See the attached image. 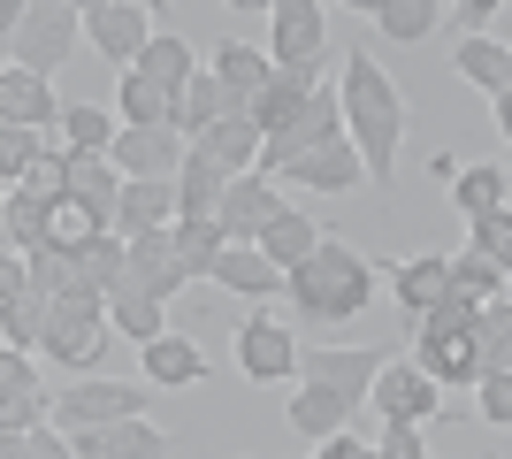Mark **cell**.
Listing matches in <instances>:
<instances>
[{
	"instance_id": "obj_1",
	"label": "cell",
	"mask_w": 512,
	"mask_h": 459,
	"mask_svg": "<svg viewBox=\"0 0 512 459\" xmlns=\"http://www.w3.org/2000/svg\"><path fill=\"white\" fill-rule=\"evenodd\" d=\"M337 100H344V138H352L360 161H367V184L390 192V184H398V146H406V123H413L406 92L390 85L367 54H344V92Z\"/></svg>"
},
{
	"instance_id": "obj_2",
	"label": "cell",
	"mask_w": 512,
	"mask_h": 459,
	"mask_svg": "<svg viewBox=\"0 0 512 459\" xmlns=\"http://www.w3.org/2000/svg\"><path fill=\"white\" fill-rule=\"evenodd\" d=\"M375 276H383V268L367 261V253H352L344 238H329L314 261L291 276L283 299L299 306V322H360L367 306H375Z\"/></svg>"
},
{
	"instance_id": "obj_3",
	"label": "cell",
	"mask_w": 512,
	"mask_h": 459,
	"mask_svg": "<svg viewBox=\"0 0 512 459\" xmlns=\"http://www.w3.org/2000/svg\"><path fill=\"white\" fill-rule=\"evenodd\" d=\"M0 23H8V62L46 77V85L77 54V39H85V8H69V0H8Z\"/></svg>"
},
{
	"instance_id": "obj_4",
	"label": "cell",
	"mask_w": 512,
	"mask_h": 459,
	"mask_svg": "<svg viewBox=\"0 0 512 459\" xmlns=\"http://www.w3.org/2000/svg\"><path fill=\"white\" fill-rule=\"evenodd\" d=\"M107 337H115V322H107V299L100 291H69V299H54V322H46V360H62V368H100Z\"/></svg>"
},
{
	"instance_id": "obj_5",
	"label": "cell",
	"mask_w": 512,
	"mask_h": 459,
	"mask_svg": "<svg viewBox=\"0 0 512 459\" xmlns=\"http://www.w3.org/2000/svg\"><path fill=\"white\" fill-rule=\"evenodd\" d=\"M107 421H146V383H115V375H85L54 398V429H107Z\"/></svg>"
},
{
	"instance_id": "obj_6",
	"label": "cell",
	"mask_w": 512,
	"mask_h": 459,
	"mask_svg": "<svg viewBox=\"0 0 512 459\" xmlns=\"http://www.w3.org/2000/svg\"><path fill=\"white\" fill-rule=\"evenodd\" d=\"M383 368H390V352H367V345H306L299 352V383H329V391H344L352 406L375 398Z\"/></svg>"
},
{
	"instance_id": "obj_7",
	"label": "cell",
	"mask_w": 512,
	"mask_h": 459,
	"mask_svg": "<svg viewBox=\"0 0 512 459\" xmlns=\"http://www.w3.org/2000/svg\"><path fill=\"white\" fill-rule=\"evenodd\" d=\"M85 31H92V54H107L123 77L138 69V54L161 39V31H153V8H138V0H92V8H85Z\"/></svg>"
},
{
	"instance_id": "obj_8",
	"label": "cell",
	"mask_w": 512,
	"mask_h": 459,
	"mask_svg": "<svg viewBox=\"0 0 512 459\" xmlns=\"http://www.w3.org/2000/svg\"><path fill=\"white\" fill-rule=\"evenodd\" d=\"M268 31H276V69H321L329 54V8L321 0H276L268 8Z\"/></svg>"
},
{
	"instance_id": "obj_9",
	"label": "cell",
	"mask_w": 512,
	"mask_h": 459,
	"mask_svg": "<svg viewBox=\"0 0 512 459\" xmlns=\"http://www.w3.org/2000/svg\"><path fill=\"white\" fill-rule=\"evenodd\" d=\"M107 161H115L130 184H176L184 161H192V138H184V131H123Z\"/></svg>"
},
{
	"instance_id": "obj_10",
	"label": "cell",
	"mask_w": 512,
	"mask_h": 459,
	"mask_svg": "<svg viewBox=\"0 0 512 459\" xmlns=\"http://www.w3.org/2000/svg\"><path fill=\"white\" fill-rule=\"evenodd\" d=\"M283 207H291V199L276 192V176L253 169V176H237V184H230V199H222V215H214V222H222V238H230V245H260Z\"/></svg>"
},
{
	"instance_id": "obj_11",
	"label": "cell",
	"mask_w": 512,
	"mask_h": 459,
	"mask_svg": "<svg viewBox=\"0 0 512 459\" xmlns=\"http://www.w3.org/2000/svg\"><path fill=\"white\" fill-rule=\"evenodd\" d=\"M367 406H375L383 421H436L444 414V383H436L428 368H413V360H390Z\"/></svg>"
},
{
	"instance_id": "obj_12",
	"label": "cell",
	"mask_w": 512,
	"mask_h": 459,
	"mask_svg": "<svg viewBox=\"0 0 512 459\" xmlns=\"http://www.w3.org/2000/svg\"><path fill=\"white\" fill-rule=\"evenodd\" d=\"M62 115H69V100L46 77H31V69H0V123H16V131H62Z\"/></svg>"
},
{
	"instance_id": "obj_13",
	"label": "cell",
	"mask_w": 512,
	"mask_h": 459,
	"mask_svg": "<svg viewBox=\"0 0 512 459\" xmlns=\"http://www.w3.org/2000/svg\"><path fill=\"white\" fill-rule=\"evenodd\" d=\"M39 421H54V398L31 375V352H0V437H31Z\"/></svg>"
},
{
	"instance_id": "obj_14",
	"label": "cell",
	"mask_w": 512,
	"mask_h": 459,
	"mask_svg": "<svg viewBox=\"0 0 512 459\" xmlns=\"http://www.w3.org/2000/svg\"><path fill=\"white\" fill-rule=\"evenodd\" d=\"M237 368L253 375V383H283V375H299V345H291V329H276L268 314L237 329Z\"/></svg>"
},
{
	"instance_id": "obj_15",
	"label": "cell",
	"mask_w": 512,
	"mask_h": 459,
	"mask_svg": "<svg viewBox=\"0 0 512 459\" xmlns=\"http://www.w3.org/2000/svg\"><path fill=\"white\" fill-rule=\"evenodd\" d=\"M283 184H299V192H360L367 184V161H360V146L352 138H337V146H321V153H306V161H291L283 169Z\"/></svg>"
},
{
	"instance_id": "obj_16",
	"label": "cell",
	"mask_w": 512,
	"mask_h": 459,
	"mask_svg": "<svg viewBox=\"0 0 512 459\" xmlns=\"http://www.w3.org/2000/svg\"><path fill=\"white\" fill-rule=\"evenodd\" d=\"M390 291H398V306H406L413 322H421L436 299H451V253H413V261H383Z\"/></svg>"
},
{
	"instance_id": "obj_17",
	"label": "cell",
	"mask_w": 512,
	"mask_h": 459,
	"mask_svg": "<svg viewBox=\"0 0 512 459\" xmlns=\"http://www.w3.org/2000/svg\"><path fill=\"white\" fill-rule=\"evenodd\" d=\"M237 176L214 161V153L192 146V161H184V176H176V222H214L222 215V199H230Z\"/></svg>"
},
{
	"instance_id": "obj_18",
	"label": "cell",
	"mask_w": 512,
	"mask_h": 459,
	"mask_svg": "<svg viewBox=\"0 0 512 459\" xmlns=\"http://www.w3.org/2000/svg\"><path fill=\"white\" fill-rule=\"evenodd\" d=\"M138 77H146V85H161L169 100H184V92L207 77V62L192 54V39H184V31H161V39L138 54Z\"/></svg>"
},
{
	"instance_id": "obj_19",
	"label": "cell",
	"mask_w": 512,
	"mask_h": 459,
	"mask_svg": "<svg viewBox=\"0 0 512 459\" xmlns=\"http://www.w3.org/2000/svg\"><path fill=\"white\" fill-rule=\"evenodd\" d=\"M123 284L153 291L161 306L184 291V268H176V230H146V238H130V276H123Z\"/></svg>"
},
{
	"instance_id": "obj_20",
	"label": "cell",
	"mask_w": 512,
	"mask_h": 459,
	"mask_svg": "<svg viewBox=\"0 0 512 459\" xmlns=\"http://www.w3.org/2000/svg\"><path fill=\"white\" fill-rule=\"evenodd\" d=\"M207 69H214V77H222V85L237 92V100H245V108H253L260 92L276 85V54H268V46H253V39H222Z\"/></svg>"
},
{
	"instance_id": "obj_21",
	"label": "cell",
	"mask_w": 512,
	"mask_h": 459,
	"mask_svg": "<svg viewBox=\"0 0 512 459\" xmlns=\"http://www.w3.org/2000/svg\"><path fill=\"white\" fill-rule=\"evenodd\" d=\"M77 459H161L169 437L153 429V421H107V429H77Z\"/></svg>"
},
{
	"instance_id": "obj_22",
	"label": "cell",
	"mask_w": 512,
	"mask_h": 459,
	"mask_svg": "<svg viewBox=\"0 0 512 459\" xmlns=\"http://www.w3.org/2000/svg\"><path fill=\"white\" fill-rule=\"evenodd\" d=\"M413 368H428L444 391H474L482 383V345L474 337H413Z\"/></svg>"
},
{
	"instance_id": "obj_23",
	"label": "cell",
	"mask_w": 512,
	"mask_h": 459,
	"mask_svg": "<svg viewBox=\"0 0 512 459\" xmlns=\"http://www.w3.org/2000/svg\"><path fill=\"white\" fill-rule=\"evenodd\" d=\"M314 92H329V85H321V69H276V85L260 92L245 115H253V131H260V138H276L283 123H291V115L314 100Z\"/></svg>"
},
{
	"instance_id": "obj_24",
	"label": "cell",
	"mask_w": 512,
	"mask_h": 459,
	"mask_svg": "<svg viewBox=\"0 0 512 459\" xmlns=\"http://www.w3.org/2000/svg\"><path fill=\"white\" fill-rule=\"evenodd\" d=\"M107 322H115V337H130V345L146 352V345L169 337V306L153 299V291H138V284H115L107 291Z\"/></svg>"
},
{
	"instance_id": "obj_25",
	"label": "cell",
	"mask_w": 512,
	"mask_h": 459,
	"mask_svg": "<svg viewBox=\"0 0 512 459\" xmlns=\"http://www.w3.org/2000/svg\"><path fill=\"white\" fill-rule=\"evenodd\" d=\"M352 414H360V406H352L344 391H329V383H299V398H291V429H299V437H314V444L344 437V429H352Z\"/></svg>"
},
{
	"instance_id": "obj_26",
	"label": "cell",
	"mask_w": 512,
	"mask_h": 459,
	"mask_svg": "<svg viewBox=\"0 0 512 459\" xmlns=\"http://www.w3.org/2000/svg\"><path fill=\"white\" fill-rule=\"evenodd\" d=\"M123 184H130V176L115 169L107 153H69V199H77V207H92V215L115 222V207H123Z\"/></svg>"
},
{
	"instance_id": "obj_27",
	"label": "cell",
	"mask_w": 512,
	"mask_h": 459,
	"mask_svg": "<svg viewBox=\"0 0 512 459\" xmlns=\"http://www.w3.org/2000/svg\"><path fill=\"white\" fill-rule=\"evenodd\" d=\"M214 284L237 291V299H276V291H291V276H283L260 245H230V253H222V268H214Z\"/></svg>"
},
{
	"instance_id": "obj_28",
	"label": "cell",
	"mask_w": 512,
	"mask_h": 459,
	"mask_svg": "<svg viewBox=\"0 0 512 459\" xmlns=\"http://www.w3.org/2000/svg\"><path fill=\"white\" fill-rule=\"evenodd\" d=\"M451 207H459L467 222L505 215V207H512V176L497 169V161H474V169H459V176H451Z\"/></svg>"
},
{
	"instance_id": "obj_29",
	"label": "cell",
	"mask_w": 512,
	"mask_h": 459,
	"mask_svg": "<svg viewBox=\"0 0 512 459\" xmlns=\"http://www.w3.org/2000/svg\"><path fill=\"white\" fill-rule=\"evenodd\" d=\"M321 245H329V238H321V222H314V215H299V207H283V215L268 222V238H260V253H268V261H276L283 276H299V268H306V261L321 253Z\"/></svg>"
},
{
	"instance_id": "obj_30",
	"label": "cell",
	"mask_w": 512,
	"mask_h": 459,
	"mask_svg": "<svg viewBox=\"0 0 512 459\" xmlns=\"http://www.w3.org/2000/svg\"><path fill=\"white\" fill-rule=\"evenodd\" d=\"M146 230H176V184H123L115 238H146Z\"/></svg>"
},
{
	"instance_id": "obj_31",
	"label": "cell",
	"mask_w": 512,
	"mask_h": 459,
	"mask_svg": "<svg viewBox=\"0 0 512 459\" xmlns=\"http://www.w3.org/2000/svg\"><path fill=\"white\" fill-rule=\"evenodd\" d=\"M230 115H245V100H237V92L207 69V77H199V85L176 100V131H184V138H207L214 123H230Z\"/></svg>"
},
{
	"instance_id": "obj_32",
	"label": "cell",
	"mask_w": 512,
	"mask_h": 459,
	"mask_svg": "<svg viewBox=\"0 0 512 459\" xmlns=\"http://www.w3.org/2000/svg\"><path fill=\"white\" fill-rule=\"evenodd\" d=\"M0 230H8V253L16 261H39V253H54V207H39V199L8 192V207H0Z\"/></svg>"
},
{
	"instance_id": "obj_33",
	"label": "cell",
	"mask_w": 512,
	"mask_h": 459,
	"mask_svg": "<svg viewBox=\"0 0 512 459\" xmlns=\"http://www.w3.org/2000/svg\"><path fill=\"white\" fill-rule=\"evenodd\" d=\"M451 69L467 77L474 92H512V46L505 39H459V54H451Z\"/></svg>"
},
{
	"instance_id": "obj_34",
	"label": "cell",
	"mask_w": 512,
	"mask_h": 459,
	"mask_svg": "<svg viewBox=\"0 0 512 459\" xmlns=\"http://www.w3.org/2000/svg\"><path fill=\"white\" fill-rule=\"evenodd\" d=\"M115 115H123V131H176V100L161 85H146L138 69L115 85Z\"/></svg>"
},
{
	"instance_id": "obj_35",
	"label": "cell",
	"mask_w": 512,
	"mask_h": 459,
	"mask_svg": "<svg viewBox=\"0 0 512 459\" xmlns=\"http://www.w3.org/2000/svg\"><path fill=\"white\" fill-rule=\"evenodd\" d=\"M199 153H214V161H222V169L230 176H253L260 169V146H268V138L253 131V115H230V123H214L207 138H192Z\"/></svg>"
},
{
	"instance_id": "obj_36",
	"label": "cell",
	"mask_w": 512,
	"mask_h": 459,
	"mask_svg": "<svg viewBox=\"0 0 512 459\" xmlns=\"http://www.w3.org/2000/svg\"><path fill=\"white\" fill-rule=\"evenodd\" d=\"M222 253H230L222 222H176V268H184V284H214Z\"/></svg>"
},
{
	"instance_id": "obj_37",
	"label": "cell",
	"mask_w": 512,
	"mask_h": 459,
	"mask_svg": "<svg viewBox=\"0 0 512 459\" xmlns=\"http://www.w3.org/2000/svg\"><path fill=\"white\" fill-rule=\"evenodd\" d=\"M115 138H123V115H107L100 100H69V115H62L69 153H115Z\"/></svg>"
},
{
	"instance_id": "obj_38",
	"label": "cell",
	"mask_w": 512,
	"mask_h": 459,
	"mask_svg": "<svg viewBox=\"0 0 512 459\" xmlns=\"http://www.w3.org/2000/svg\"><path fill=\"white\" fill-rule=\"evenodd\" d=\"M138 360H146V383H169V391H184V383H199V375H207L199 345H192V337H176V329L161 337V345H146Z\"/></svg>"
},
{
	"instance_id": "obj_39",
	"label": "cell",
	"mask_w": 512,
	"mask_h": 459,
	"mask_svg": "<svg viewBox=\"0 0 512 459\" xmlns=\"http://www.w3.org/2000/svg\"><path fill=\"white\" fill-rule=\"evenodd\" d=\"M444 8H436V0H383V8H375V31H383V39H398V46H421L428 31H444Z\"/></svg>"
},
{
	"instance_id": "obj_40",
	"label": "cell",
	"mask_w": 512,
	"mask_h": 459,
	"mask_svg": "<svg viewBox=\"0 0 512 459\" xmlns=\"http://www.w3.org/2000/svg\"><path fill=\"white\" fill-rule=\"evenodd\" d=\"M474 345H482V383H490V375H512V299L482 306V329H474ZM482 383H474V391H482Z\"/></svg>"
},
{
	"instance_id": "obj_41",
	"label": "cell",
	"mask_w": 512,
	"mask_h": 459,
	"mask_svg": "<svg viewBox=\"0 0 512 459\" xmlns=\"http://www.w3.org/2000/svg\"><path fill=\"white\" fill-rule=\"evenodd\" d=\"M451 291H459V299H474V306H497V291H505V268L497 261H482V253H459V261H451Z\"/></svg>"
},
{
	"instance_id": "obj_42",
	"label": "cell",
	"mask_w": 512,
	"mask_h": 459,
	"mask_svg": "<svg viewBox=\"0 0 512 459\" xmlns=\"http://www.w3.org/2000/svg\"><path fill=\"white\" fill-rule=\"evenodd\" d=\"M474 329H482V306L451 291V299H436L421 322H413V337H474Z\"/></svg>"
},
{
	"instance_id": "obj_43",
	"label": "cell",
	"mask_w": 512,
	"mask_h": 459,
	"mask_svg": "<svg viewBox=\"0 0 512 459\" xmlns=\"http://www.w3.org/2000/svg\"><path fill=\"white\" fill-rule=\"evenodd\" d=\"M46 153L39 131H16V123H0V176H8V192H16L23 176H31V161Z\"/></svg>"
},
{
	"instance_id": "obj_44",
	"label": "cell",
	"mask_w": 512,
	"mask_h": 459,
	"mask_svg": "<svg viewBox=\"0 0 512 459\" xmlns=\"http://www.w3.org/2000/svg\"><path fill=\"white\" fill-rule=\"evenodd\" d=\"M474 253L497 261V268H505V284H512V207H505V215H490V222H474Z\"/></svg>"
},
{
	"instance_id": "obj_45",
	"label": "cell",
	"mask_w": 512,
	"mask_h": 459,
	"mask_svg": "<svg viewBox=\"0 0 512 459\" xmlns=\"http://www.w3.org/2000/svg\"><path fill=\"white\" fill-rule=\"evenodd\" d=\"M474 414L490 421V429H512V375H490V383L474 391Z\"/></svg>"
},
{
	"instance_id": "obj_46",
	"label": "cell",
	"mask_w": 512,
	"mask_h": 459,
	"mask_svg": "<svg viewBox=\"0 0 512 459\" xmlns=\"http://www.w3.org/2000/svg\"><path fill=\"white\" fill-rule=\"evenodd\" d=\"M375 459H428V452H421V421H383Z\"/></svg>"
},
{
	"instance_id": "obj_47",
	"label": "cell",
	"mask_w": 512,
	"mask_h": 459,
	"mask_svg": "<svg viewBox=\"0 0 512 459\" xmlns=\"http://www.w3.org/2000/svg\"><path fill=\"white\" fill-rule=\"evenodd\" d=\"M31 459H77V444H69V429H54V421H39V429H31Z\"/></svg>"
},
{
	"instance_id": "obj_48",
	"label": "cell",
	"mask_w": 512,
	"mask_h": 459,
	"mask_svg": "<svg viewBox=\"0 0 512 459\" xmlns=\"http://www.w3.org/2000/svg\"><path fill=\"white\" fill-rule=\"evenodd\" d=\"M451 23H459L467 39H490V23H497V0H467V8H451Z\"/></svg>"
},
{
	"instance_id": "obj_49",
	"label": "cell",
	"mask_w": 512,
	"mask_h": 459,
	"mask_svg": "<svg viewBox=\"0 0 512 459\" xmlns=\"http://www.w3.org/2000/svg\"><path fill=\"white\" fill-rule=\"evenodd\" d=\"M314 459H375V444H360V437H352V429H344V437L314 444Z\"/></svg>"
},
{
	"instance_id": "obj_50",
	"label": "cell",
	"mask_w": 512,
	"mask_h": 459,
	"mask_svg": "<svg viewBox=\"0 0 512 459\" xmlns=\"http://www.w3.org/2000/svg\"><path fill=\"white\" fill-rule=\"evenodd\" d=\"M490 115H497V131L512 138V92H497V100H490Z\"/></svg>"
},
{
	"instance_id": "obj_51",
	"label": "cell",
	"mask_w": 512,
	"mask_h": 459,
	"mask_svg": "<svg viewBox=\"0 0 512 459\" xmlns=\"http://www.w3.org/2000/svg\"><path fill=\"white\" fill-rule=\"evenodd\" d=\"M505 176H512V161H505Z\"/></svg>"
}]
</instances>
